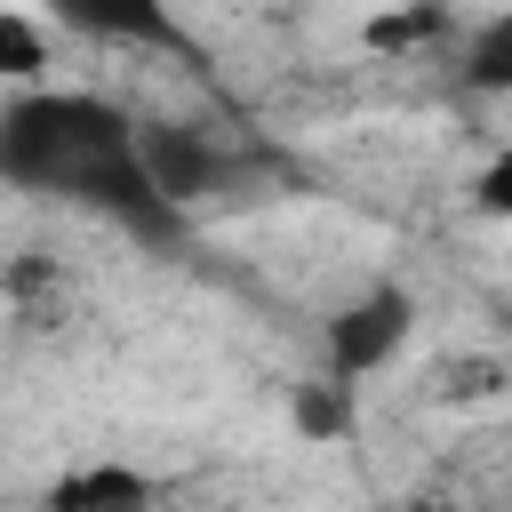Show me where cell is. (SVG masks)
<instances>
[{"instance_id":"obj_8","label":"cell","mask_w":512,"mask_h":512,"mask_svg":"<svg viewBox=\"0 0 512 512\" xmlns=\"http://www.w3.org/2000/svg\"><path fill=\"white\" fill-rule=\"evenodd\" d=\"M472 216L512 224V144H496V152L480 160V176H472Z\"/></svg>"},{"instance_id":"obj_4","label":"cell","mask_w":512,"mask_h":512,"mask_svg":"<svg viewBox=\"0 0 512 512\" xmlns=\"http://www.w3.org/2000/svg\"><path fill=\"white\" fill-rule=\"evenodd\" d=\"M144 160H152V176H160V192L176 200V208H192V200H208V192H224L232 176H240V160L224 152V144H208L200 128L184 136V128H144Z\"/></svg>"},{"instance_id":"obj_2","label":"cell","mask_w":512,"mask_h":512,"mask_svg":"<svg viewBox=\"0 0 512 512\" xmlns=\"http://www.w3.org/2000/svg\"><path fill=\"white\" fill-rule=\"evenodd\" d=\"M408 336H416V296H408L400 280H376V288H360L344 312H328V328H320L328 376H344V384L384 376V368L408 352Z\"/></svg>"},{"instance_id":"obj_7","label":"cell","mask_w":512,"mask_h":512,"mask_svg":"<svg viewBox=\"0 0 512 512\" xmlns=\"http://www.w3.org/2000/svg\"><path fill=\"white\" fill-rule=\"evenodd\" d=\"M40 64H48V40L0 8V80H40Z\"/></svg>"},{"instance_id":"obj_9","label":"cell","mask_w":512,"mask_h":512,"mask_svg":"<svg viewBox=\"0 0 512 512\" xmlns=\"http://www.w3.org/2000/svg\"><path fill=\"white\" fill-rule=\"evenodd\" d=\"M344 392H352L344 376H336L328 392H320V384H304V392H296V432H312V440H328V432H344Z\"/></svg>"},{"instance_id":"obj_1","label":"cell","mask_w":512,"mask_h":512,"mask_svg":"<svg viewBox=\"0 0 512 512\" xmlns=\"http://www.w3.org/2000/svg\"><path fill=\"white\" fill-rule=\"evenodd\" d=\"M0 184L80 208L144 248H176L192 224L160 192V176L144 160V128L88 88H24L0 104Z\"/></svg>"},{"instance_id":"obj_5","label":"cell","mask_w":512,"mask_h":512,"mask_svg":"<svg viewBox=\"0 0 512 512\" xmlns=\"http://www.w3.org/2000/svg\"><path fill=\"white\" fill-rule=\"evenodd\" d=\"M456 80H464L472 96H512V8H496V16H488L472 40H464Z\"/></svg>"},{"instance_id":"obj_3","label":"cell","mask_w":512,"mask_h":512,"mask_svg":"<svg viewBox=\"0 0 512 512\" xmlns=\"http://www.w3.org/2000/svg\"><path fill=\"white\" fill-rule=\"evenodd\" d=\"M64 32L104 40V48H192V32L176 24L168 0H40Z\"/></svg>"},{"instance_id":"obj_6","label":"cell","mask_w":512,"mask_h":512,"mask_svg":"<svg viewBox=\"0 0 512 512\" xmlns=\"http://www.w3.org/2000/svg\"><path fill=\"white\" fill-rule=\"evenodd\" d=\"M144 496H152V480H144V472H128V464L64 472V480L48 488V504H64V512H80V504H144Z\"/></svg>"}]
</instances>
